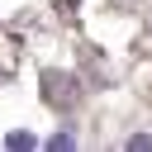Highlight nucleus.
Here are the masks:
<instances>
[{
  "label": "nucleus",
  "mask_w": 152,
  "mask_h": 152,
  "mask_svg": "<svg viewBox=\"0 0 152 152\" xmlns=\"http://www.w3.org/2000/svg\"><path fill=\"white\" fill-rule=\"evenodd\" d=\"M128 147H133V152H147V147H152V138H147V133H133V138H128Z\"/></svg>",
  "instance_id": "obj_3"
},
{
  "label": "nucleus",
  "mask_w": 152,
  "mask_h": 152,
  "mask_svg": "<svg viewBox=\"0 0 152 152\" xmlns=\"http://www.w3.org/2000/svg\"><path fill=\"white\" fill-rule=\"evenodd\" d=\"M43 100H48L52 109H71V104L81 100L76 76H66V71H48V76H43Z\"/></svg>",
  "instance_id": "obj_1"
},
{
  "label": "nucleus",
  "mask_w": 152,
  "mask_h": 152,
  "mask_svg": "<svg viewBox=\"0 0 152 152\" xmlns=\"http://www.w3.org/2000/svg\"><path fill=\"white\" fill-rule=\"evenodd\" d=\"M5 142H10V147H33V133H10Z\"/></svg>",
  "instance_id": "obj_2"
}]
</instances>
